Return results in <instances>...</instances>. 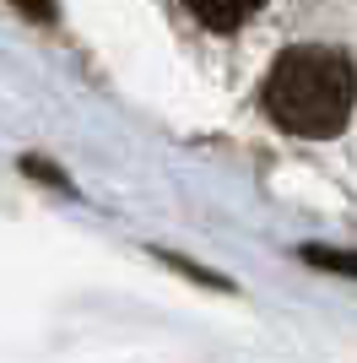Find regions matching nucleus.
Segmentation results:
<instances>
[{"instance_id": "1", "label": "nucleus", "mask_w": 357, "mask_h": 363, "mask_svg": "<svg viewBox=\"0 0 357 363\" xmlns=\"http://www.w3.org/2000/svg\"><path fill=\"white\" fill-rule=\"evenodd\" d=\"M352 98H357L352 60L325 44L282 49V60L271 65V76H266L271 120L282 130H293V136H309V141L336 136L346 125V114H352Z\"/></svg>"}, {"instance_id": "2", "label": "nucleus", "mask_w": 357, "mask_h": 363, "mask_svg": "<svg viewBox=\"0 0 357 363\" xmlns=\"http://www.w3.org/2000/svg\"><path fill=\"white\" fill-rule=\"evenodd\" d=\"M190 6V16L200 22V28H211V33H233V28H244L266 0H184Z\"/></svg>"}, {"instance_id": "3", "label": "nucleus", "mask_w": 357, "mask_h": 363, "mask_svg": "<svg viewBox=\"0 0 357 363\" xmlns=\"http://www.w3.org/2000/svg\"><path fill=\"white\" fill-rule=\"evenodd\" d=\"M303 260H309V266H325V272L357 277V250H319V244H309V250H303Z\"/></svg>"}, {"instance_id": "4", "label": "nucleus", "mask_w": 357, "mask_h": 363, "mask_svg": "<svg viewBox=\"0 0 357 363\" xmlns=\"http://www.w3.org/2000/svg\"><path fill=\"white\" fill-rule=\"evenodd\" d=\"M16 11H28L33 22H55V0H16Z\"/></svg>"}]
</instances>
